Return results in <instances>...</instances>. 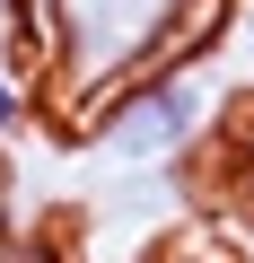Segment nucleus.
<instances>
[{"instance_id":"nucleus-2","label":"nucleus","mask_w":254,"mask_h":263,"mask_svg":"<svg viewBox=\"0 0 254 263\" xmlns=\"http://www.w3.org/2000/svg\"><path fill=\"white\" fill-rule=\"evenodd\" d=\"M18 114H27V97H18V79H9V70H0V141L18 132Z\"/></svg>"},{"instance_id":"nucleus-3","label":"nucleus","mask_w":254,"mask_h":263,"mask_svg":"<svg viewBox=\"0 0 254 263\" xmlns=\"http://www.w3.org/2000/svg\"><path fill=\"white\" fill-rule=\"evenodd\" d=\"M237 53H245V70H254V0H237Z\"/></svg>"},{"instance_id":"nucleus-1","label":"nucleus","mask_w":254,"mask_h":263,"mask_svg":"<svg viewBox=\"0 0 254 263\" xmlns=\"http://www.w3.org/2000/svg\"><path fill=\"white\" fill-rule=\"evenodd\" d=\"M202 123H210V79L202 70H149L105 105L96 149L123 158V167H167V158H184L202 141Z\"/></svg>"}]
</instances>
